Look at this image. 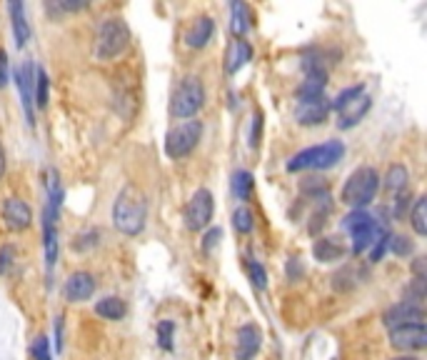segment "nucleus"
<instances>
[{
	"label": "nucleus",
	"mask_w": 427,
	"mask_h": 360,
	"mask_svg": "<svg viewBox=\"0 0 427 360\" xmlns=\"http://www.w3.org/2000/svg\"><path fill=\"white\" fill-rule=\"evenodd\" d=\"M215 215V198L208 188H198L193 195H190L188 205H185L183 213V223L188 230L193 233H200V230L210 228V220Z\"/></svg>",
	"instance_id": "6e6552de"
},
{
	"label": "nucleus",
	"mask_w": 427,
	"mask_h": 360,
	"mask_svg": "<svg viewBox=\"0 0 427 360\" xmlns=\"http://www.w3.org/2000/svg\"><path fill=\"white\" fill-rule=\"evenodd\" d=\"M88 8V0H56V3H46V11L51 13H78Z\"/></svg>",
	"instance_id": "72a5a7b5"
},
{
	"label": "nucleus",
	"mask_w": 427,
	"mask_h": 360,
	"mask_svg": "<svg viewBox=\"0 0 427 360\" xmlns=\"http://www.w3.org/2000/svg\"><path fill=\"white\" fill-rule=\"evenodd\" d=\"M410 225L420 238L427 235V198L425 195L415 198V205H412V210H410Z\"/></svg>",
	"instance_id": "cd10ccee"
},
{
	"label": "nucleus",
	"mask_w": 427,
	"mask_h": 360,
	"mask_svg": "<svg viewBox=\"0 0 427 360\" xmlns=\"http://www.w3.org/2000/svg\"><path fill=\"white\" fill-rule=\"evenodd\" d=\"M360 93H365V86H352V88H345V91L340 93V96L335 98V101H330V108L332 110H340L345 103H350L352 98H357Z\"/></svg>",
	"instance_id": "58836bf2"
},
{
	"label": "nucleus",
	"mask_w": 427,
	"mask_h": 360,
	"mask_svg": "<svg viewBox=\"0 0 427 360\" xmlns=\"http://www.w3.org/2000/svg\"><path fill=\"white\" fill-rule=\"evenodd\" d=\"M325 86H327V73H310V76H305V81H302L300 86H297V91H295L297 103L322 98Z\"/></svg>",
	"instance_id": "b1692460"
},
{
	"label": "nucleus",
	"mask_w": 427,
	"mask_h": 360,
	"mask_svg": "<svg viewBox=\"0 0 427 360\" xmlns=\"http://www.w3.org/2000/svg\"><path fill=\"white\" fill-rule=\"evenodd\" d=\"M0 218H3V225H6L11 233H23V230L31 228L33 210L26 200L11 195V198H6L3 205H0Z\"/></svg>",
	"instance_id": "9d476101"
},
{
	"label": "nucleus",
	"mask_w": 427,
	"mask_h": 360,
	"mask_svg": "<svg viewBox=\"0 0 427 360\" xmlns=\"http://www.w3.org/2000/svg\"><path fill=\"white\" fill-rule=\"evenodd\" d=\"M425 293H427L425 278H412L410 283H407V288L402 290V303L422 305V300H425Z\"/></svg>",
	"instance_id": "7c9ffc66"
},
{
	"label": "nucleus",
	"mask_w": 427,
	"mask_h": 360,
	"mask_svg": "<svg viewBox=\"0 0 427 360\" xmlns=\"http://www.w3.org/2000/svg\"><path fill=\"white\" fill-rule=\"evenodd\" d=\"M8 83H11V58L0 48V91H3Z\"/></svg>",
	"instance_id": "a19ab883"
},
{
	"label": "nucleus",
	"mask_w": 427,
	"mask_h": 360,
	"mask_svg": "<svg viewBox=\"0 0 427 360\" xmlns=\"http://www.w3.org/2000/svg\"><path fill=\"white\" fill-rule=\"evenodd\" d=\"M63 195H65V193H63L60 175H58L56 168H48V170H46V210L60 213Z\"/></svg>",
	"instance_id": "393cba45"
},
{
	"label": "nucleus",
	"mask_w": 427,
	"mask_h": 360,
	"mask_svg": "<svg viewBox=\"0 0 427 360\" xmlns=\"http://www.w3.org/2000/svg\"><path fill=\"white\" fill-rule=\"evenodd\" d=\"M370 108H372V98L367 96V93H360V96L352 98L350 103H345V106L337 110V128H340V130L355 128L357 123L370 113Z\"/></svg>",
	"instance_id": "2eb2a0df"
},
{
	"label": "nucleus",
	"mask_w": 427,
	"mask_h": 360,
	"mask_svg": "<svg viewBox=\"0 0 427 360\" xmlns=\"http://www.w3.org/2000/svg\"><path fill=\"white\" fill-rule=\"evenodd\" d=\"M31 353L36 360H53V353H51V338L48 335H38L31 345Z\"/></svg>",
	"instance_id": "4c0bfd02"
},
{
	"label": "nucleus",
	"mask_w": 427,
	"mask_h": 360,
	"mask_svg": "<svg viewBox=\"0 0 427 360\" xmlns=\"http://www.w3.org/2000/svg\"><path fill=\"white\" fill-rule=\"evenodd\" d=\"M250 28H253L250 6L248 3H240V0H233L230 3V31H233V36L243 41V36H248Z\"/></svg>",
	"instance_id": "5701e85b"
},
{
	"label": "nucleus",
	"mask_w": 427,
	"mask_h": 360,
	"mask_svg": "<svg viewBox=\"0 0 427 360\" xmlns=\"http://www.w3.org/2000/svg\"><path fill=\"white\" fill-rule=\"evenodd\" d=\"M6 168H8L6 148H3V143H0V180H3V175H6Z\"/></svg>",
	"instance_id": "49530a36"
},
{
	"label": "nucleus",
	"mask_w": 427,
	"mask_h": 360,
	"mask_svg": "<svg viewBox=\"0 0 427 360\" xmlns=\"http://www.w3.org/2000/svg\"><path fill=\"white\" fill-rule=\"evenodd\" d=\"M16 86H18V91H21L26 123L31 128H36V98H33V91H36V66H33V61H23L21 66H18Z\"/></svg>",
	"instance_id": "1a4fd4ad"
},
{
	"label": "nucleus",
	"mask_w": 427,
	"mask_h": 360,
	"mask_svg": "<svg viewBox=\"0 0 427 360\" xmlns=\"http://www.w3.org/2000/svg\"><path fill=\"white\" fill-rule=\"evenodd\" d=\"M233 228L238 230L240 235L253 233V228H255V215H253V210H250L248 205H238V208L233 210Z\"/></svg>",
	"instance_id": "c756f323"
},
{
	"label": "nucleus",
	"mask_w": 427,
	"mask_h": 360,
	"mask_svg": "<svg viewBox=\"0 0 427 360\" xmlns=\"http://www.w3.org/2000/svg\"><path fill=\"white\" fill-rule=\"evenodd\" d=\"M8 13H11L13 38H16V46L18 48H26L28 41H31V26H28L26 6H23L21 0H11V3H8Z\"/></svg>",
	"instance_id": "aec40b11"
},
{
	"label": "nucleus",
	"mask_w": 427,
	"mask_h": 360,
	"mask_svg": "<svg viewBox=\"0 0 427 360\" xmlns=\"http://www.w3.org/2000/svg\"><path fill=\"white\" fill-rule=\"evenodd\" d=\"M43 250H46L48 275H53V268L58 263V218L43 215Z\"/></svg>",
	"instance_id": "4be33fe9"
},
{
	"label": "nucleus",
	"mask_w": 427,
	"mask_h": 360,
	"mask_svg": "<svg viewBox=\"0 0 427 360\" xmlns=\"http://www.w3.org/2000/svg\"><path fill=\"white\" fill-rule=\"evenodd\" d=\"M390 360H420V358H415V355H397V358H390Z\"/></svg>",
	"instance_id": "de8ad7c7"
},
{
	"label": "nucleus",
	"mask_w": 427,
	"mask_h": 360,
	"mask_svg": "<svg viewBox=\"0 0 427 360\" xmlns=\"http://www.w3.org/2000/svg\"><path fill=\"white\" fill-rule=\"evenodd\" d=\"M340 225H342V230L350 235L352 253L355 255L367 253V250L372 248V243L380 238L382 230L387 228V225H382L380 220H377L375 215L367 213V210H350V213L342 218Z\"/></svg>",
	"instance_id": "20e7f679"
},
{
	"label": "nucleus",
	"mask_w": 427,
	"mask_h": 360,
	"mask_svg": "<svg viewBox=\"0 0 427 360\" xmlns=\"http://www.w3.org/2000/svg\"><path fill=\"white\" fill-rule=\"evenodd\" d=\"M158 345L165 353L175 350V323L173 320H160L158 323Z\"/></svg>",
	"instance_id": "2f4dec72"
},
{
	"label": "nucleus",
	"mask_w": 427,
	"mask_h": 360,
	"mask_svg": "<svg viewBox=\"0 0 427 360\" xmlns=\"http://www.w3.org/2000/svg\"><path fill=\"white\" fill-rule=\"evenodd\" d=\"M345 158V143L342 140H327L320 145H310L305 150L295 153L290 160L285 163L288 173H302V170H327L337 165Z\"/></svg>",
	"instance_id": "7ed1b4c3"
},
{
	"label": "nucleus",
	"mask_w": 427,
	"mask_h": 360,
	"mask_svg": "<svg viewBox=\"0 0 427 360\" xmlns=\"http://www.w3.org/2000/svg\"><path fill=\"white\" fill-rule=\"evenodd\" d=\"M250 61H253V46H250L248 41L235 38V41L228 46V51H225V73H228V76H235V73H238L243 66H248Z\"/></svg>",
	"instance_id": "a211bd4d"
},
{
	"label": "nucleus",
	"mask_w": 427,
	"mask_h": 360,
	"mask_svg": "<svg viewBox=\"0 0 427 360\" xmlns=\"http://www.w3.org/2000/svg\"><path fill=\"white\" fill-rule=\"evenodd\" d=\"M200 140H203V123L195 120V118L193 120H183L165 133V155L170 160H183L198 148Z\"/></svg>",
	"instance_id": "0eeeda50"
},
{
	"label": "nucleus",
	"mask_w": 427,
	"mask_h": 360,
	"mask_svg": "<svg viewBox=\"0 0 427 360\" xmlns=\"http://www.w3.org/2000/svg\"><path fill=\"white\" fill-rule=\"evenodd\" d=\"M387 250H392V253L400 255V258H407V255L415 253V243H412L410 238H405V235H392Z\"/></svg>",
	"instance_id": "c9c22d12"
},
{
	"label": "nucleus",
	"mask_w": 427,
	"mask_h": 360,
	"mask_svg": "<svg viewBox=\"0 0 427 360\" xmlns=\"http://www.w3.org/2000/svg\"><path fill=\"white\" fill-rule=\"evenodd\" d=\"M245 270H248V278H250V283H253L255 288H258V290L268 288V270H265L258 260H248V263H245Z\"/></svg>",
	"instance_id": "473e14b6"
},
{
	"label": "nucleus",
	"mask_w": 427,
	"mask_h": 360,
	"mask_svg": "<svg viewBox=\"0 0 427 360\" xmlns=\"http://www.w3.org/2000/svg\"><path fill=\"white\" fill-rule=\"evenodd\" d=\"M233 193L238 200H250L253 195V188H255V178L250 170H235L233 173Z\"/></svg>",
	"instance_id": "bb28decb"
},
{
	"label": "nucleus",
	"mask_w": 427,
	"mask_h": 360,
	"mask_svg": "<svg viewBox=\"0 0 427 360\" xmlns=\"http://www.w3.org/2000/svg\"><path fill=\"white\" fill-rule=\"evenodd\" d=\"M95 288V275L88 273V270H78V273L68 275L65 285H63V295H65L68 303H83V300L93 298Z\"/></svg>",
	"instance_id": "4468645a"
},
{
	"label": "nucleus",
	"mask_w": 427,
	"mask_h": 360,
	"mask_svg": "<svg viewBox=\"0 0 427 360\" xmlns=\"http://www.w3.org/2000/svg\"><path fill=\"white\" fill-rule=\"evenodd\" d=\"M390 238H392L390 228H385V230L380 233V238H377L375 243H372V248L367 250V253H370V263H380L382 255L387 253V245H390Z\"/></svg>",
	"instance_id": "f704fd0d"
},
{
	"label": "nucleus",
	"mask_w": 427,
	"mask_h": 360,
	"mask_svg": "<svg viewBox=\"0 0 427 360\" xmlns=\"http://www.w3.org/2000/svg\"><path fill=\"white\" fill-rule=\"evenodd\" d=\"M390 345L395 350H405L407 355L427 348V328L425 323L417 325H400L390 330Z\"/></svg>",
	"instance_id": "9b49d317"
},
{
	"label": "nucleus",
	"mask_w": 427,
	"mask_h": 360,
	"mask_svg": "<svg viewBox=\"0 0 427 360\" xmlns=\"http://www.w3.org/2000/svg\"><path fill=\"white\" fill-rule=\"evenodd\" d=\"M260 133H263V113H255L253 115V128H250V148H258Z\"/></svg>",
	"instance_id": "79ce46f5"
},
{
	"label": "nucleus",
	"mask_w": 427,
	"mask_h": 360,
	"mask_svg": "<svg viewBox=\"0 0 427 360\" xmlns=\"http://www.w3.org/2000/svg\"><path fill=\"white\" fill-rule=\"evenodd\" d=\"M380 185H385V195L390 198V203H392V200H395L400 193L410 190V173H407L405 165L395 163V165H390V170H387L385 180H380Z\"/></svg>",
	"instance_id": "412c9836"
},
{
	"label": "nucleus",
	"mask_w": 427,
	"mask_h": 360,
	"mask_svg": "<svg viewBox=\"0 0 427 360\" xmlns=\"http://www.w3.org/2000/svg\"><path fill=\"white\" fill-rule=\"evenodd\" d=\"M380 193V173L372 165H360L347 175L342 185V203L352 210H365Z\"/></svg>",
	"instance_id": "f03ea898"
},
{
	"label": "nucleus",
	"mask_w": 427,
	"mask_h": 360,
	"mask_svg": "<svg viewBox=\"0 0 427 360\" xmlns=\"http://www.w3.org/2000/svg\"><path fill=\"white\" fill-rule=\"evenodd\" d=\"M130 28L120 18H105L97 26L95 36V58L97 61H115L130 46Z\"/></svg>",
	"instance_id": "39448f33"
},
{
	"label": "nucleus",
	"mask_w": 427,
	"mask_h": 360,
	"mask_svg": "<svg viewBox=\"0 0 427 360\" xmlns=\"http://www.w3.org/2000/svg\"><path fill=\"white\" fill-rule=\"evenodd\" d=\"M148 223V198L137 185H125L112 203V225L122 235H140Z\"/></svg>",
	"instance_id": "f257e3e1"
},
{
	"label": "nucleus",
	"mask_w": 427,
	"mask_h": 360,
	"mask_svg": "<svg viewBox=\"0 0 427 360\" xmlns=\"http://www.w3.org/2000/svg\"><path fill=\"white\" fill-rule=\"evenodd\" d=\"M220 238H223V230L220 228H208L203 235V253H213L215 248L220 245Z\"/></svg>",
	"instance_id": "ea45409f"
},
{
	"label": "nucleus",
	"mask_w": 427,
	"mask_h": 360,
	"mask_svg": "<svg viewBox=\"0 0 427 360\" xmlns=\"http://www.w3.org/2000/svg\"><path fill=\"white\" fill-rule=\"evenodd\" d=\"M382 323H385L387 330L400 328V325H417L425 323V308L422 305H412V303H397L392 308H387L382 313Z\"/></svg>",
	"instance_id": "ddd939ff"
},
{
	"label": "nucleus",
	"mask_w": 427,
	"mask_h": 360,
	"mask_svg": "<svg viewBox=\"0 0 427 360\" xmlns=\"http://www.w3.org/2000/svg\"><path fill=\"white\" fill-rule=\"evenodd\" d=\"M95 313L100 315L102 320H122L127 313V305L125 300L117 298V295H105V298L95 303Z\"/></svg>",
	"instance_id": "a878e982"
},
{
	"label": "nucleus",
	"mask_w": 427,
	"mask_h": 360,
	"mask_svg": "<svg viewBox=\"0 0 427 360\" xmlns=\"http://www.w3.org/2000/svg\"><path fill=\"white\" fill-rule=\"evenodd\" d=\"M33 98H36V108H48L51 103V78L43 68H36V91H33Z\"/></svg>",
	"instance_id": "c85d7f7f"
},
{
	"label": "nucleus",
	"mask_w": 427,
	"mask_h": 360,
	"mask_svg": "<svg viewBox=\"0 0 427 360\" xmlns=\"http://www.w3.org/2000/svg\"><path fill=\"white\" fill-rule=\"evenodd\" d=\"M263 348V330L255 323H245L238 328L235 338V358L238 360H255Z\"/></svg>",
	"instance_id": "f8f14e48"
},
{
	"label": "nucleus",
	"mask_w": 427,
	"mask_h": 360,
	"mask_svg": "<svg viewBox=\"0 0 427 360\" xmlns=\"http://www.w3.org/2000/svg\"><path fill=\"white\" fill-rule=\"evenodd\" d=\"M312 255H315L317 263H337L347 255V248L340 243V238L335 235H325V238H317L312 245Z\"/></svg>",
	"instance_id": "6ab92c4d"
},
{
	"label": "nucleus",
	"mask_w": 427,
	"mask_h": 360,
	"mask_svg": "<svg viewBox=\"0 0 427 360\" xmlns=\"http://www.w3.org/2000/svg\"><path fill=\"white\" fill-rule=\"evenodd\" d=\"M56 350L63 353V315L56 318Z\"/></svg>",
	"instance_id": "c03bdc74"
},
{
	"label": "nucleus",
	"mask_w": 427,
	"mask_h": 360,
	"mask_svg": "<svg viewBox=\"0 0 427 360\" xmlns=\"http://www.w3.org/2000/svg\"><path fill=\"white\" fill-rule=\"evenodd\" d=\"M205 106V88L195 76H188L178 83L170 96V115L175 120H193Z\"/></svg>",
	"instance_id": "423d86ee"
},
{
	"label": "nucleus",
	"mask_w": 427,
	"mask_h": 360,
	"mask_svg": "<svg viewBox=\"0 0 427 360\" xmlns=\"http://www.w3.org/2000/svg\"><path fill=\"white\" fill-rule=\"evenodd\" d=\"M330 113H332L330 101L322 96V98H315V101L297 103L295 120L300 123V125H320V123L327 120V115H330Z\"/></svg>",
	"instance_id": "dca6fc26"
},
{
	"label": "nucleus",
	"mask_w": 427,
	"mask_h": 360,
	"mask_svg": "<svg viewBox=\"0 0 427 360\" xmlns=\"http://www.w3.org/2000/svg\"><path fill=\"white\" fill-rule=\"evenodd\" d=\"M412 273H415V278H425L427 280V260L417 258L415 263H412Z\"/></svg>",
	"instance_id": "37998d69"
},
{
	"label": "nucleus",
	"mask_w": 427,
	"mask_h": 360,
	"mask_svg": "<svg viewBox=\"0 0 427 360\" xmlns=\"http://www.w3.org/2000/svg\"><path fill=\"white\" fill-rule=\"evenodd\" d=\"M16 245L13 243H6V245H0V275H8L13 270V265H16Z\"/></svg>",
	"instance_id": "e433bc0d"
},
{
	"label": "nucleus",
	"mask_w": 427,
	"mask_h": 360,
	"mask_svg": "<svg viewBox=\"0 0 427 360\" xmlns=\"http://www.w3.org/2000/svg\"><path fill=\"white\" fill-rule=\"evenodd\" d=\"M285 270H288V278H292V280H297V278H300V273H302V270H300V263H297L295 258H292L290 263H288V268H285Z\"/></svg>",
	"instance_id": "a18cd8bd"
},
{
	"label": "nucleus",
	"mask_w": 427,
	"mask_h": 360,
	"mask_svg": "<svg viewBox=\"0 0 427 360\" xmlns=\"http://www.w3.org/2000/svg\"><path fill=\"white\" fill-rule=\"evenodd\" d=\"M215 36V21L210 16H198L190 28L185 31V46L193 48V51H203L208 48V43Z\"/></svg>",
	"instance_id": "f3484780"
}]
</instances>
